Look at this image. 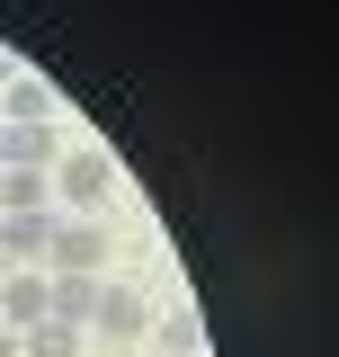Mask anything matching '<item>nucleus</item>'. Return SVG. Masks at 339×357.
Wrapping results in <instances>:
<instances>
[{
  "label": "nucleus",
  "instance_id": "obj_1",
  "mask_svg": "<svg viewBox=\"0 0 339 357\" xmlns=\"http://www.w3.org/2000/svg\"><path fill=\"white\" fill-rule=\"evenodd\" d=\"M98 259H107V232H98V223H54V268H63V277H98Z\"/></svg>",
  "mask_w": 339,
  "mask_h": 357
},
{
  "label": "nucleus",
  "instance_id": "obj_2",
  "mask_svg": "<svg viewBox=\"0 0 339 357\" xmlns=\"http://www.w3.org/2000/svg\"><path fill=\"white\" fill-rule=\"evenodd\" d=\"M45 295H54V286H45L36 268H27V277H0V331H18V340H27V331L45 321Z\"/></svg>",
  "mask_w": 339,
  "mask_h": 357
},
{
  "label": "nucleus",
  "instance_id": "obj_3",
  "mask_svg": "<svg viewBox=\"0 0 339 357\" xmlns=\"http://www.w3.org/2000/svg\"><path fill=\"white\" fill-rule=\"evenodd\" d=\"M107 188H116V161H107L98 143H89V152H72V161H63V197H72V206H98Z\"/></svg>",
  "mask_w": 339,
  "mask_h": 357
},
{
  "label": "nucleus",
  "instance_id": "obj_4",
  "mask_svg": "<svg viewBox=\"0 0 339 357\" xmlns=\"http://www.w3.org/2000/svg\"><path fill=\"white\" fill-rule=\"evenodd\" d=\"M36 250H54V215H45V206L0 215V259H36Z\"/></svg>",
  "mask_w": 339,
  "mask_h": 357
},
{
  "label": "nucleus",
  "instance_id": "obj_5",
  "mask_svg": "<svg viewBox=\"0 0 339 357\" xmlns=\"http://www.w3.org/2000/svg\"><path fill=\"white\" fill-rule=\"evenodd\" d=\"M89 321H98L107 340H134V331H143L152 312H143V295H134V286H98V304H89Z\"/></svg>",
  "mask_w": 339,
  "mask_h": 357
},
{
  "label": "nucleus",
  "instance_id": "obj_6",
  "mask_svg": "<svg viewBox=\"0 0 339 357\" xmlns=\"http://www.w3.org/2000/svg\"><path fill=\"white\" fill-rule=\"evenodd\" d=\"M0 107H9V126H54V89H45L36 72H18V81H9V98H0Z\"/></svg>",
  "mask_w": 339,
  "mask_h": 357
},
{
  "label": "nucleus",
  "instance_id": "obj_7",
  "mask_svg": "<svg viewBox=\"0 0 339 357\" xmlns=\"http://www.w3.org/2000/svg\"><path fill=\"white\" fill-rule=\"evenodd\" d=\"M89 304H98V277H63V286L45 295V321H72V331H81Z\"/></svg>",
  "mask_w": 339,
  "mask_h": 357
},
{
  "label": "nucleus",
  "instance_id": "obj_8",
  "mask_svg": "<svg viewBox=\"0 0 339 357\" xmlns=\"http://www.w3.org/2000/svg\"><path fill=\"white\" fill-rule=\"evenodd\" d=\"M72 349H81V331H72V321H36V331L18 340V357H72Z\"/></svg>",
  "mask_w": 339,
  "mask_h": 357
},
{
  "label": "nucleus",
  "instance_id": "obj_9",
  "mask_svg": "<svg viewBox=\"0 0 339 357\" xmlns=\"http://www.w3.org/2000/svg\"><path fill=\"white\" fill-rule=\"evenodd\" d=\"M45 188H54L45 170H0V197H9V215H27V206H45Z\"/></svg>",
  "mask_w": 339,
  "mask_h": 357
},
{
  "label": "nucleus",
  "instance_id": "obj_10",
  "mask_svg": "<svg viewBox=\"0 0 339 357\" xmlns=\"http://www.w3.org/2000/svg\"><path fill=\"white\" fill-rule=\"evenodd\" d=\"M197 349H206L197 312H161V357H197Z\"/></svg>",
  "mask_w": 339,
  "mask_h": 357
},
{
  "label": "nucleus",
  "instance_id": "obj_11",
  "mask_svg": "<svg viewBox=\"0 0 339 357\" xmlns=\"http://www.w3.org/2000/svg\"><path fill=\"white\" fill-rule=\"evenodd\" d=\"M0 357H18V331H0Z\"/></svg>",
  "mask_w": 339,
  "mask_h": 357
},
{
  "label": "nucleus",
  "instance_id": "obj_12",
  "mask_svg": "<svg viewBox=\"0 0 339 357\" xmlns=\"http://www.w3.org/2000/svg\"><path fill=\"white\" fill-rule=\"evenodd\" d=\"M0 277H9V259H0Z\"/></svg>",
  "mask_w": 339,
  "mask_h": 357
},
{
  "label": "nucleus",
  "instance_id": "obj_13",
  "mask_svg": "<svg viewBox=\"0 0 339 357\" xmlns=\"http://www.w3.org/2000/svg\"><path fill=\"white\" fill-rule=\"evenodd\" d=\"M0 170H9V161H0Z\"/></svg>",
  "mask_w": 339,
  "mask_h": 357
}]
</instances>
